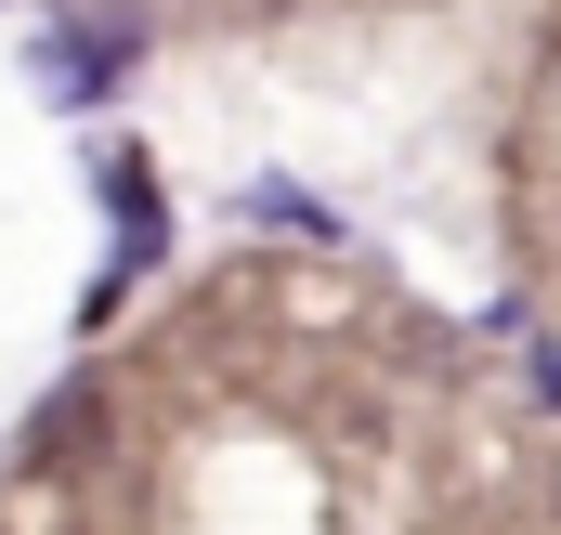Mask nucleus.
Listing matches in <instances>:
<instances>
[{"label":"nucleus","instance_id":"nucleus-1","mask_svg":"<svg viewBox=\"0 0 561 535\" xmlns=\"http://www.w3.org/2000/svg\"><path fill=\"white\" fill-rule=\"evenodd\" d=\"M118 53H131V26H79V39H53V53H39V79H53V105H92V92L118 79Z\"/></svg>","mask_w":561,"mask_h":535}]
</instances>
